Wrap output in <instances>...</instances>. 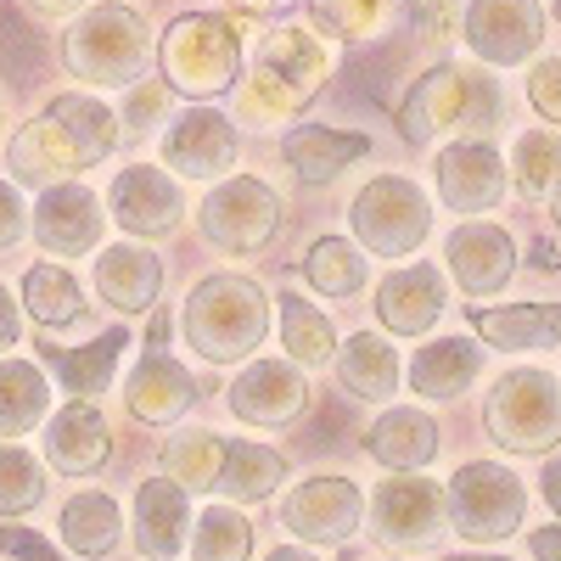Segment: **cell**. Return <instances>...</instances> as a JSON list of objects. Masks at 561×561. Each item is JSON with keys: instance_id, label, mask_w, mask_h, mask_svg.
Listing matches in <instances>:
<instances>
[{"instance_id": "cell-42", "label": "cell", "mask_w": 561, "mask_h": 561, "mask_svg": "<svg viewBox=\"0 0 561 561\" xmlns=\"http://www.w3.org/2000/svg\"><path fill=\"white\" fill-rule=\"evenodd\" d=\"M309 18L325 34L359 39V34H377L388 23V0H309Z\"/></svg>"}, {"instance_id": "cell-23", "label": "cell", "mask_w": 561, "mask_h": 561, "mask_svg": "<svg viewBox=\"0 0 561 561\" xmlns=\"http://www.w3.org/2000/svg\"><path fill=\"white\" fill-rule=\"evenodd\" d=\"M158 287H163V264H158V253H147V248L118 242V248H107V253L96 259V293H102L118 314L152 309Z\"/></svg>"}, {"instance_id": "cell-10", "label": "cell", "mask_w": 561, "mask_h": 561, "mask_svg": "<svg viewBox=\"0 0 561 561\" xmlns=\"http://www.w3.org/2000/svg\"><path fill=\"white\" fill-rule=\"evenodd\" d=\"M370 517H377V534L393 550H427L444 534L449 505L433 478H382L370 494Z\"/></svg>"}, {"instance_id": "cell-43", "label": "cell", "mask_w": 561, "mask_h": 561, "mask_svg": "<svg viewBox=\"0 0 561 561\" xmlns=\"http://www.w3.org/2000/svg\"><path fill=\"white\" fill-rule=\"evenodd\" d=\"M163 102H169V79H147V84H140L135 90V96H129V107H124V135L135 140V135H147L152 124H158V113H163Z\"/></svg>"}, {"instance_id": "cell-19", "label": "cell", "mask_w": 561, "mask_h": 561, "mask_svg": "<svg viewBox=\"0 0 561 561\" xmlns=\"http://www.w3.org/2000/svg\"><path fill=\"white\" fill-rule=\"evenodd\" d=\"M107 455H113V433H107L102 410L90 399H73L68 410L51 415V427H45V460H51L57 472L90 478L107 466Z\"/></svg>"}, {"instance_id": "cell-40", "label": "cell", "mask_w": 561, "mask_h": 561, "mask_svg": "<svg viewBox=\"0 0 561 561\" xmlns=\"http://www.w3.org/2000/svg\"><path fill=\"white\" fill-rule=\"evenodd\" d=\"M225 466V438L219 433H180L169 444V478L180 489H214Z\"/></svg>"}, {"instance_id": "cell-35", "label": "cell", "mask_w": 561, "mask_h": 561, "mask_svg": "<svg viewBox=\"0 0 561 561\" xmlns=\"http://www.w3.org/2000/svg\"><path fill=\"white\" fill-rule=\"evenodd\" d=\"M280 343H287L293 365H304V370H314V365H325V359H337L332 320H325L314 304L293 298V293L280 298Z\"/></svg>"}, {"instance_id": "cell-33", "label": "cell", "mask_w": 561, "mask_h": 561, "mask_svg": "<svg viewBox=\"0 0 561 561\" xmlns=\"http://www.w3.org/2000/svg\"><path fill=\"white\" fill-rule=\"evenodd\" d=\"M51 410V388L28 359H0V438L28 433L34 421Z\"/></svg>"}, {"instance_id": "cell-34", "label": "cell", "mask_w": 561, "mask_h": 561, "mask_svg": "<svg viewBox=\"0 0 561 561\" xmlns=\"http://www.w3.org/2000/svg\"><path fill=\"white\" fill-rule=\"evenodd\" d=\"M118 534H124V517H118V505L107 494H73L62 505V539L79 556H113Z\"/></svg>"}, {"instance_id": "cell-38", "label": "cell", "mask_w": 561, "mask_h": 561, "mask_svg": "<svg viewBox=\"0 0 561 561\" xmlns=\"http://www.w3.org/2000/svg\"><path fill=\"white\" fill-rule=\"evenodd\" d=\"M517 192L528 203H545V197L561 192V135L528 129L517 140Z\"/></svg>"}, {"instance_id": "cell-45", "label": "cell", "mask_w": 561, "mask_h": 561, "mask_svg": "<svg viewBox=\"0 0 561 561\" xmlns=\"http://www.w3.org/2000/svg\"><path fill=\"white\" fill-rule=\"evenodd\" d=\"M0 556H18V561H62L51 545L28 528H0Z\"/></svg>"}, {"instance_id": "cell-37", "label": "cell", "mask_w": 561, "mask_h": 561, "mask_svg": "<svg viewBox=\"0 0 561 561\" xmlns=\"http://www.w3.org/2000/svg\"><path fill=\"white\" fill-rule=\"evenodd\" d=\"M304 275H309V287L325 293V298H354L365 287V253L348 248L343 237H320L304 259Z\"/></svg>"}, {"instance_id": "cell-41", "label": "cell", "mask_w": 561, "mask_h": 561, "mask_svg": "<svg viewBox=\"0 0 561 561\" xmlns=\"http://www.w3.org/2000/svg\"><path fill=\"white\" fill-rule=\"evenodd\" d=\"M39 500H45L39 460L18 444H0V517H28Z\"/></svg>"}, {"instance_id": "cell-20", "label": "cell", "mask_w": 561, "mask_h": 561, "mask_svg": "<svg viewBox=\"0 0 561 561\" xmlns=\"http://www.w3.org/2000/svg\"><path fill=\"white\" fill-rule=\"evenodd\" d=\"M377 314L393 337H421L433 332L438 314H444V275L433 264H410L393 270L382 287H377Z\"/></svg>"}, {"instance_id": "cell-47", "label": "cell", "mask_w": 561, "mask_h": 561, "mask_svg": "<svg viewBox=\"0 0 561 561\" xmlns=\"http://www.w3.org/2000/svg\"><path fill=\"white\" fill-rule=\"evenodd\" d=\"M18 343V304H12V293L0 287V354H7Z\"/></svg>"}, {"instance_id": "cell-28", "label": "cell", "mask_w": 561, "mask_h": 561, "mask_svg": "<svg viewBox=\"0 0 561 561\" xmlns=\"http://www.w3.org/2000/svg\"><path fill=\"white\" fill-rule=\"evenodd\" d=\"M478 337L494 348H550L561 343V304H511V309H472Z\"/></svg>"}, {"instance_id": "cell-15", "label": "cell", "mask_w": 561, "mask_h": 561, "mask_svg": "<svg viewBox=\"0 0 561 561\" xmlns=\"http://www.w3.org/2000/svg\"><path fill=\"white\" fill-rule=\"evenodd\" d=\"M34 237L45 253H90L102 242V203L79 180L45 185V197L34 203Z\"/></svg>"}, {"instance_id": "cell-32", "label": "cell", "mask_w": 561, "mask_h": 561, "mask_svg": "<svg viewBox=\"0 0 561 561\" xmlns=\"http://www.w3.org/2000/svg\"><path fill=\"white\" fill-rule=\"evenodd\" d=\"M45 118H51V124L73 140V147H79L84 169H90V163H102V158L118 147V129H124L96 96H79V90H68V96H51Z\"/></svg>"}, {"instance_id": "cell-51", "label": "cell", "mask_w": 561, "mask_h": 561, "mask_svg": "<svg viewBox=\"0 0 561 561\" xmlns=\"http://www.w3.org/2000/svg\"><path fill=\"white\" fill-rule=\"evenodd\" d=\"M534 264L539 270H561V242H539L534 248Z\"/></svg>"}, {"instance_id": "cell-21", "label": "cell", "mask_w": 561, "mask_h": 561, "mask_svg": "<svg viewBox=\"0 0 561 561\" xmlns=\"http://www.w3.org/2000/svg\"><path fill=\"white\" fill-rule=\"evenodd\" d=\"M124 399H129V410H135L140 421L169 427V421H180L185 410H192L197 382H192V370H185V365H174V359H163V354H147V359L135 365Z\"/></svg>"}, {"instance_id": "cell-49", "label": "cell", "mask_w": 561, "mask_h": 561, "mask_svg": "<svg viewBox=\"0 0 561 561\" xmlns=\"http://www.w3.org/2000/svg\"><path fill=\"white\" fill-rule=\"evenodd\" d=\"M539 489H545V505H550L556 517H561V460H550V466H545V478H539Z\"/></svg>"}, {"instance_id": "cell-17", "label": "cell", "mask_w": 561, "mask_h": 561, "mask_svg": "<svg viewBox=\"0 0 561 561\" xmlns=\"http://www.w3.org/2000/svg\"><path fill=\"white\" fill-rule=\"evenodd\" d=\"M163 163L185 180H214V174H225L230 163H237V129L208 107L180 113L174 129L163 135Z\"/></svg>"}, {"instance_id": "cell-31", "label": "cell", "mask_w": 561, "mask_h": 561, "mask_svg": "<svg viewBox=\"0 0 561 561\" xmlns=\"http://www.w3.org/2000/svg\"><path fill=\"white\" fill-rule=\"evenodd\" d=\"M79 169H84L79 147H73V140H68L51 118L28 124V129L12 140V174L28 180V185H57L62 174H79Z\"/></svg>"}, {"instance_id": "cell-52", "label": "cell", "mask_w": 561, "mask_h": 561, "mask_svg": "<svg viewBox=\"0 0 561 561\" xmlns=\"http://www.w3.org/2000/svg\"><path fill=\"white\" fill-rule=\"evenodd\" d=\"M264 561H314L309 550H298V545H280V550H270Z\"/></svg>"}, {"instance_id": "cell-53", "label": "cell", "mask_w": 561, "mask_h": 561, "mask_svg": "<svg viewBox=\"0 0 561 561\" xmlns=\"http://www.w3.org/2000/svg\"><path fill=\"white\" fill-rule=\"evenodd\" d=\"M147 337H152V343H163V337H169V314H152V325H147Z\"/></svg>"}, {"instance_id": "cell-48", "label": "cell", "mask_w": 561, "mask_h": 561, "mask_svg": "<svg viewBox=\"0 0 561 561\" xmlns=\"http://www.w3.org/2000/svg\"><path fill=\"white\" fill-rule=\"evenodd\" d=\"M528 550H534L539 561H561V528H539V534L528 539Z\"/></svg>"}, {"instance_id": "cell-11", "label": "cell", "mask_w": 561, "mask_h": 561, "mask_svg": "<svg viewBox=\"0 0 561 561\" xmlns=\"http://www.w3.org/2000/svg\"><path fill=\"white\" fill-rule=\"evenodd\" d=\"M320 73H325V57H320L314 39H304L298 28L275 34V39L264 45V68H259V84H253L248 107H253L259 124H264L270 113H287V107L309 102L314 90H320Z\"/></svg>"}, {"instance_id": "cell-14", "label": "cell", "mask_w": 561, "mask_h": 561, "mask_svg": "<svg viewBox=\"0 0 561 561\" xmlns=\"http://www.w3.org/2000/svg\"><path fill=\"white\" fill-rule=\"evenodd\" d=\"M230 410L242 421H253V427H287V421H298L309 410V382L293 365L259 359L230 382Z\"/></svg>"}, {"instance_id": "cell-8", "label": "cell", "mask_w": 561, "mask_h": 561, "mask_svg": "<svg viewBox=\"0 0 561 561\" xmlns=\"http://www.w3.org/2000/svg\"><path fill=\"white\" fill-rule=\"evenodd\" d=\"M197 225H203V237L219 253L248 259V253H259L280 230V197L270 192L264 180H225L219 192H208Z\"/></svg>"}, {"instance_id": "cell-30", "label": "cell", "mask_w": 561, "mask_h": 561, "mask_svg": "<svg viewBox=\"0 0 561 561\" xmlns=\"http://www.w3.org/2000/svg\"><path fill=\"white\" fill-rule=\"evenodd\" d=\"M124 343H129V332H102L90 348H51L45 343L39 348V359L62 377V388L73 393V399H96V393H107L113 388V365H118V354H124Z\"/></svg>"}, {"instance_id": "cell-25", "label": "cell", "mask_w": 561, "mask_h": 561, "mask_svg": "<svg viewBox=\"0 0 561 561\" xmlns=\"http://www.w3.org/2000/svg\"><path fill=\"white\" fill-rule=\"evenodd\" d=\"M365 455L382 460L388 472H421L438 455V421L421 410H388L377 427L365 433Z\"/></svg>"}, {"instance_id": "cell-12", "label": "cell", "mask_w": 561, "mask_h": 561, "mask_svg": "<svg viewBox=\"0 0 561 561\" xmlns=\"http://www.w3.org/2000/svg\"><path fill=\"white\" fill-rule=\"evenodd\" d=\"M545 39V7L539 0H472L466 12V45L500 68H517Z\"/></svg>"}, {"instance_id": "cell-56", "label": "cell", "mask_w": 561, "mask_h": 561, "mask_svg": "<svg viewBox=\"0 0 561 561\" xmlns=\"http://www.w3.org/2000/svg\"><path fill=\"white\" fill-rule=\"evenodd\" d=\"M556 12H561V0H556Z\"/></svg>"}, {"instance_id": "cell-54", "label": "cell", "mask_w": 561, "mask_h": 561, "mask_svg": "<svg viewBox=\"0 0 561 561\" xmlns=\"http://www.w3.org/2000/svg\"><path fill=\"white\" fill-rule=\"evenodd\" d=\"M449 561H505V556H449Z\"/></svg>"}, {"instance_id": "cell-3", "label": "cell", "mask_w": 561, "mask_h": 561, "mask_svg": "<svg viewBox=\"0 0 561 561\" xmlns=\"http://www.w3.org/2000/svg\"><path fill=\"white\" fill-rule=\"evenodd\" d=\"M489 438L505 455H550L561 444V388L550 370H505L489 404Z\"/></svg>"}, {"instance_id": "cell-26", "label": "cell", "mask_w": 561, "mask_h": 561, "mask_svg": "<svg viewBox=\"0 0 561 561\" xmlns=\"http://www.w3.org/2000/svg\"><path fill=\"white\" fill-rule=\"evenodd\" d=\"M483 370V348L466 343V337H438L410 359V388L421 399H460L466 388L478 382Z\"/></svg>"}, {"instance_id": "cell-55", "label": "cell", "mask_w": 561, "mask_h": 561, "mask_svg": "<svg viewBox=\"0 0 561 561\" xmlns=\"http://www.w3.org/2000/svg\"><path fill=\"white\" fill-rule=\"evenodd\" d=\"M556 225H561V192H556Z\"/></svg>"}, {"instance_id": "cell-16", "label": "cell", "mask_w": 561, "mask_h": 561, "mask_svg": "<svg viewBox=\"0 0 561 561\" xmlns=\"http://www.w3.org/2000/svg\"><path fill=\"white\" fill-rule=\"evenodd\" d=\"M444 253H449V270H455L466 298H494L511 280V270H517V242H511V230L483 225V219L460 225Z\"/></svg>"}, {"instance_id": "cell-1", "label": "cell", "mask_w": 561, "mask_h": 561, "mask_svg": "<svg viewBox=\"0 0 561 561\" xmlns=\"http://www.w3.org/2000/svg\"><path fill=\"white\" fill-rule=\"evenodd\" d=\"M270 332V293L248 275H208L185 298V343L208 365L248 359Z\"/></svg>"}, {"instance_id": "cell-6", "label": "cell", "mask_w": 561, "mask_h": 561, "mask_svg": "<svg viewBox=\"0 0 561 561\" xmlns=\"http://www.w3.org/2000/svg\"><path fill=\"white\" fill-rule=\"evenodd\" d=\"M427 230H433L427 197H421V185H410V180H399V174L370 180L365 192L354 197V237H359L370 253H382V259L415 253L421 242H427Z\"/></svg>"}, {"instance_id": "cell-44", "label": "cell", "mask_w": 561, "mask_h": 561, "mask_svg": "<svg viewBox=\"0 0 561 561\" xmlns=\"http://www.w3.org/2000/svg\"><path fill=\"white\" fill-rule=\"evenodd\" d=\"M528 102H534L539 118L561 124V62H556V57H545V62L528 73Z\"/></svg>"}, {"instance_id": "cell-24", "label": "cell", "mask_w": 561, "mask_h": 561, "mask_svg": "<svg viewBox=\"0 0 561 561\" xmlns=\"http://www.w3.org/2000/svg\"><path fill=\"white\" fill-rule=\"evenodd\" d=\"M185 489L174 478H147L135 494V545L152 561H174L185 545Z\"/></svg>"}, {"instance_id": "cell-4", "label": "cell", "mask_w": 561, "mask_h": 561, "mask_svg": "<svg viewBox=\"0 0 561 561\" xmlns=\"http://www.w3.org/2000/svg\"><path fill=\"white\" fill-rule=\"evenodd\" d=\"M449 528L466 534L472 545H500L523 528L528 517V489L517 472H505L500 460H466L444 489Z\"/></svg>"}, {"instance_id": "cell-39", "label": "cell", "mask_w": 561, "mask_h": 561, "mask_svg": "<svg viewBox=\"0 0 561 561\" xmlns=\"http://www.w3.org/2000/svg\"><path fill=\"white\" fill-rule=\"evenodd\" d=\"M253 550V523L230 505H208L197 517V539H192V556L197 561H248Z\"/></svg>"}, {"instance_id": "cell-36", "label": "cell", "mask_w": 561, "mask_h": 561, "mask_svg": "<svg viewBox=\"0 0 561 561\" xmlns=\"http://www.w3.org/2000/svg\"><path fill=\"white\" fill-rule=\"evenodd\" d=\"M23 309H28L39 325H68V320H79L84 293H79V280H73L62 264H34V270L23 275Z\"/></svg>"}, {"instance_id": "cell-46", "label": "cell", "mask_w": 561, "mask_h": 561, "mask_svg": "<svg viewBox=\"0 0 561 561\" xmlns=\"http://www.w3.org/2000/svg\"><path fill=\"white\" fill-rule=\"evenodd\" d=\"M23 225H28V214H23L18 192H12V185H0V248H12L23 237Z\"/></svg>"}, {"instance_id": "cell-27", "label": "cell", "mask_w": 561, "mask_h": 561, "mask_svg": "<svg viewBox=\"0 0 561 561\" xmlns=\"http://www.w3.org/2000/svg\"><path fill=\"white\" fill-rule=\"evenodd\" d=\"M337 382L354 399H365V404H388L399 393V354H393V343H382L377 332H354L337 348Z\"/></svg>"}, {"instance_id": "cell-2", "label": "cell", "mask_w": 561, "mask_h": 561, "mask_svg": "<svg viewBox=\"0 0 561 561\" xmlns=\"http://www.w3.org/2000/svg\"><path fill=\"white\" fill-rule=\"evenodd\" d=\"M500 84L483 73H460V68H433L421 73L415 90L399 107V135L410 147H433L438 129H478L489 135L500 124Z\"/></svg>"}, {"instance_id": "cell-50", "label": "cell", "mask_w": 561, "mask_h": 561, "mask_svg": "<svg viewBox=\"0 0 561 561\" xmlns=\"http://www.w3.org/2000/svg\"><path fill=\"white\" fill-rule=\"evenodd\" d=\"M28 7H34L39 18H73V12L84 7V0H28Z\"/></svg>"}, {"instance_id": "cell-13", "label": "cell", "mask_w": 561, "mask_h": 561, "mask_svg": "<svg viewBox=\"0 0 561 561\" xmlns=\"http://www.w3.org/2000/svg\"><path fill=\"white\" fill-rule=\"evenodd\" d=\"M438 197L455 214H483L505 197V163L489 140H455L438 152Z\"/></svg>"}, {"instance_id": "cell-29", "label": "cell", "mask_w": 561, "mask_h": 561, "mask_svg": "<svg viewBox=\"0 0 561 561\" xmlns=\"http://www.w3.org/2000/svg\"><path fill=\"white\" fill-rule=\"evenodd\" d=\"M287 478V460L264 444H248V438H225V466H219V494L237 500V505H259L280 489Z\"/></svg>"}, {"instance_id": "cell-18", "label": "cell", "mask_w": 561, "mask_h": 561, "mask_svg": "<svg viewBox=\"0 0 561 561\" xmlns=\"http://www.w3.org/2000/svg\"><path fill=\"white\" fill-rule=\"evenodd\" d=\"M113 219L129 230V237H169L180 225V185L152 169V163H135L113 180Z\"/></svg>"}, {"instance_id": "cell-22", "label": "cell", "mask_w": 561, "mask_h": 561, "mask_svg": "<svg viewBox=\"0 0 561 561\" xmlns=\"http://www.w3.org/2000/svg\"><path fill=\"white\" fill-rule=\"evenodd\" d=\"M280 152H287V163H293V174L304 185H332L354 158L370 152V140L365 135H343V129H325V124H298V129H287Z\"/></svg>"}, {"instance_id": "cell-9", "label": "cell", "mask_w": 561, "mask_h": 561, "mask_svg": "<svg viewBox=\"0 0 561 561\" xmlns=\"http://www.w3.org/2000/svg\"><path fill=\"white\" fill-rule=\"evenodd\" d=\"M365 494L354 478H304L287 500H280V528L298 534L304 545H348L359 528Z\"/></svg>"}, {"instance_id": "cell-5", "label": "cell", "mask_w": 561, "mask_h": 561, "mask_svg": "<svg viewBox=\"0 0 561 561\" xmlns=\"http://www.w3.org/2000/svg\"><path fill=\"white\" fill-rule=\"evenodd\" d=\"M147 51H152L147 23L129 7H96L68 34V68L90 84H129L147 68Z\"/></svg>"}, {"instance_id": "cell-7", "label": "cell", "mask_w": 561, "mask_h": 561, "mask_svg": "<svg viewBox=\"0 0 561 561\" xmlns=\"http://www.w3.org/2000/svg\"><path fill=\"white\" fill-rule=\"evenodd\" d=\"M237 34L214 18H180L163 34V73L185 96H219V90L237 84Z\"/></svg>"}]
</instances>
